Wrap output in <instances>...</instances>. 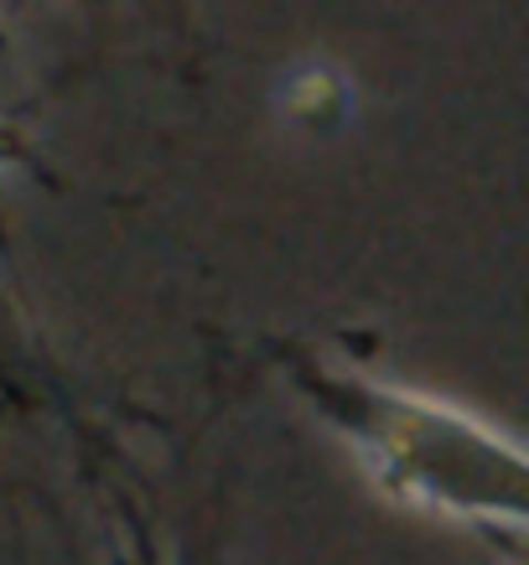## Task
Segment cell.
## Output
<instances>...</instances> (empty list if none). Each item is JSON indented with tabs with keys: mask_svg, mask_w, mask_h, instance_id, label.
Segmentation results:
<instances>
[{
	"mask_svg": "<svg viewBox=\"0 0 529 565\" xmlns=\"http://www.w3.org/2000/svg\"><path fill=\"white\" fill-rule=\"evenodd\" d=\"M327 415L353 441L363 472L410 509L483 530L525 524V462L514 441L478 420L369 384L332 390Z\"/></svg>",
	"mask_w": 529,
	"mask_h": 565,
	"instance_id": "6da1fadb",
	"label": "cell"
}]
</instances>
